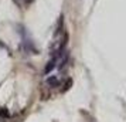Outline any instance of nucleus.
I'll return each mask as SVG.
<instances>
[{
	"mask_svg": "<svg viewBox=\"0 0 126 122\" xmlns=\"http://www.w3.org/2000/svg\"><path fill=\"white\" fill-rule=\"evenodd\" d=\"M47 84L50 87H58L60 85V78L57 75H52V77H48L47 78Z\"/></svg>",
	"mask_w": 126,
	"mask_h": 122,
	"instance_id": "nucleus-1",
	"label": "nucleus"
}]
</instances>
